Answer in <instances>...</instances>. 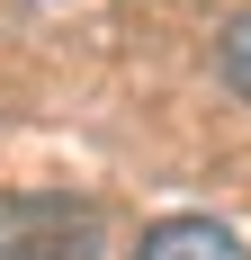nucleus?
Segmentation results:
<instances>
[{"label":"nucleus","mask_w":251,"mask_h":260,"mask_svg":"<svg viewBox=\"0 0 251 260\" xmlns=\"http://www.w3.org/2000/svg\"><path fill=\"white\" fill-rule=\"evenodd\" d=\"M225 81H233V99H251V9L225 27Z\"/></svg>","instance_id":"7ed1b4c3"},{"label":"nucleus","mask_w":251,"mask_h":260,"mask_svg":"<svg viewBox=\"0 0 251 260\" xmlns=\"http://www.w3.org/2000/svg\"><path fill=\"white\" fill-rule=\"evenodd\" d=\"M135 260H251V251H242L233 224H215V215H162V224L135 242Z\"/></svg>","instance_id":"f03ea898"},{"label":"nucleus","mask_w":251,"mask_h":260,"mask_svg":"<svg viewBox=\"0 0 251 260\" xmlns=\"http://www.w3.org/2000/svg\"><path fill=\"white\" fill-rule=\"evenodd\" d=\"M0 260H99V207L9 188L0 198Z\"/></svg>","instance_id":"f257e3e1"}]
</instances>
